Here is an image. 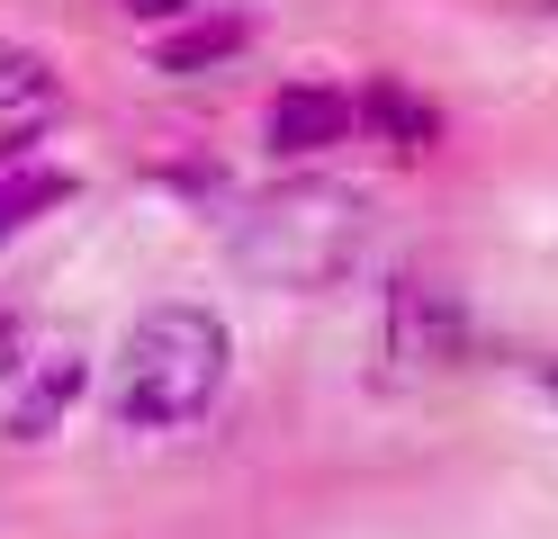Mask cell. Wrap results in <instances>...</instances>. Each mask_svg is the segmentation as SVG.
I'll return each mask as SVG.
<instances>
[{
	"instance_id": "1",
	"label": "cell",
	"mask_w": 558,
	"mask_h": 539,
	"mask_svg": "<svg viewBox=\"0 0 558 539\" xmlns=\"http://www.w3.org/2000/svg\"><path fill=\"white\" fill-rule=\"evenodd\" d=\"M226 369H234V333L207 306H154L118 342L109 414H118V431H190L226 395Z\"/></svg>"
},
{
	"instance_id": "2",
	"label": "cell",
	"mask_w": 558,
	"mask_h": 539,
	"mask_svg": "<svg viewBox=\"0 0 558 539\" xmlns=\"http://www.w3.org/2000/svg\"><path fill=\"white\" fill-rule=\"evenodd\" d=\"M234 261L262 287H298V297L342 287L369 261V207L342 180H279L234 216Z\"/></svg>"
},
{
	"instance_id": "3",
	"label": "cell",
	"mask_w": 558,
	"mask_h": 539,
	"mask_svg": "<svg viewBox=\"0 0 558 539\" xmlns=\"http://www.w3.org/2000/svg\"><path fill=\"white\" fill-rule=\"evenodd\" d=\"M388 359L414 369V378L469 359V315H460V297H450L441 279H397L388 287Z\"/></svg>"
},
{
	"instance_id": "4",
	"label": "cell",
	"mask_w": 558,
	"mask_h": 539,
	"mask_svg": "<svg viewBox=\"0 0 558 539\" xmlns=\"http://www.w3.org/2000/svg\"><path fill=\"white\" fill-rule=\"evenodd\" d=\"M63 72H54V54L46 46H19V36H0V171L10 162H27L37 144L63 126Z\"/></svg>"
},
{
	"instance_id": "5",
	"label": "cell",
	"mask_w": 558,
	"mask_h": 539,
	"mask_svg": "<svg viewBox=\"0 0 558 539\" xmlns=\"http://www.w3.org/2000/svg\"><path fill=\"white\" fill-rule=\"evenodd\" d=\"M352 135H361V108H352L342 82H279L270 108H262V144L279 162H316V154H333Z\"/></svg>"
},
{
	"instance_id": "6",
	"label": "cell",
	"mask_w": 558,
	"mask_h": 539,
	"mask_svg": "<svg viewBox=\"0 0 558 539\" xmlns=\"http://www.w3.org/2000/svg\"><path fill=\"white\" fill-rule=\"evenodd\" d=\"M82 351L73 342H37V351H19L10 369H0V422L19 431V441H46V431L73 414V395H82Z\"/></svg>"
},
{
	"instance_id": "7",
	"label": "cell",
	"mask_w": 558,
	"mask_h": 539,
	"mask_svg": "<svg viewBox=\"0 0 558 539\" xmlns=\"http://www.w3.org/2000/svg\"><path fill=\"white\" fill-rule=\"evenodd\" d=\"M352 108H361L369 144H388V154H405V162H424L433 144H441V108L414 90V82H397V72H369V82L352 90Z\"/></svg>"
},
{
	"instance_id": "8",
	"label": "cell",
	"mask_w": 558,
	"mask_h": 539,
	"mask_svg": "<svg viewBox=\"0 0 558 539\" xmlns=\"http://www.w3.org/2000/svg\"><path fill=\"white\" fill-rule=\"evenodd\" d=\"M243 46H253V19L243 10H190V19H171L154 36V72H217Z\"/></svg>"
},
{
	"instance_id": "9",
	"label": "cell",
	"mask_w": 558,
	"mask_h": 539,
	"mask_svg": "<svg viewBox=\"0 0 558 539\" xmlns=\"http://www.w3.org/2000/svg\"><path fill=\"white\" fill-rule=\"evenodd\" d=\"M63 198H73V180H63V171H27V162H10V171H0V243L27 234V225H37L46 207H63Z\"/></svg>"
},
{
	"instance_id": "10",
	"label": "cell",
	"mask_w": 558,
	"mask_h": 539,
	"mask_svg": "<svg viewBox=\"0 0 558 539\" xmlns=\"http://www.w3.org/2000/svg\"><path fill=\"white\" fill-rule=\"evenodd\" d=\"M118 10H126V19H145V27H171V19H190L198 0H118Z\"/></svg>"
}]
</instances>
